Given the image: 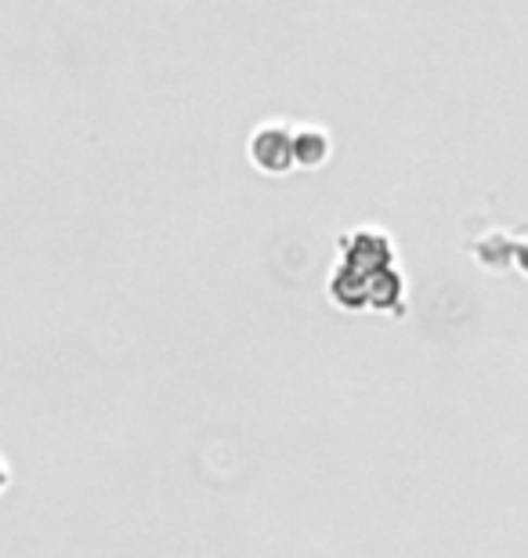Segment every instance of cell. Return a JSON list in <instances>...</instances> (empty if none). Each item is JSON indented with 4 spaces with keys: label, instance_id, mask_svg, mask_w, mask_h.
<instances>
[{
    "label": "cell",
    "instance_id": "obj_3",
    "mask_svg": "<svg viewBox=\"0 0 528 558\" xmlns=\"http://www.w3.org/2000/svg\"><path fill=\"white\" fill-rule=\"evenodd\" d=\"M4 486H8V468H4V461H0V494H4Z\"/></svg>",
    "mask_w": 528,
    "mask_h": 558
},
{
    "label": "cell",
    "instance_id": "obj_2",
    "mask_svg": "<svg viewBox=\"0 0 528 558\" xmlns=\"http://www.w3.org/2000/svg\"><path fill=\"white\" fill-rule=\"evenodd\" d=\"M294 153L300 167H319L326 163V156H330V138H326V131L319 128H305L294 135Z\"/></svg>",
    "mask_w": 528,
    "mask_h": 558
},
{
    "label": "cell",
    "instance_id": "obj_1",
    "mask_svg": "<svg viewBox=\"0 0 528 558\" xmlns=\"http://www.w3.org/2000/svg\"><path fill=\"white\" fill-rule=\"evenodd\" d=\"M250 160L261 167L265 174H286L290 167L297 163V153H294V135L283 128H265L257 131L254 142H250Z\"/></svg>",
    "mask_w": 528,
    "mask_h": 558
}]
</instances>
